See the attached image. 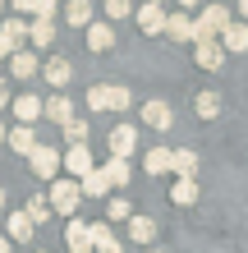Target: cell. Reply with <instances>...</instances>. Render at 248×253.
<instances>
[{"instance_id":"cell-1","label":"cell","mask_w":248,"mask_h":253,"mask_svg":"<svg viewBox=\"0 0 248 253\" xmlns=\"http://www.w3.org/2000/svg\"><path fill=\"white\" fill-rule=\"evenodd\" d=\"M78 180H51V193H46V203H51V212H60V216H74V207H78Z\"/></svg>"},{"instance_id":"cell-2","label":"cell","mask_w":248,"mask_h":253,"mask_svg":"<svg viewBox=\"0 0 248 253\" xmlns=\"http://www.w3.org/2000/svg\"><path fill=\"white\" fill-rule=\"evenodd\" d=\"M33 170L41 175V180H55V175H60V147L37 143V147H33Z\"/></svg>"},{"instance_id":"cell-3","label":"cell","mask_w":248,"mask_h":253,"mask_svg":"<svg viewBox=\"0 0 248 253\" xmlns=\"http://www.w3.org/2000/svg\"><path fill=\"white\" fill-rule=\"evenodd\" d=\"M134 147H138V129L134 125H115L110 129V157H134Z\"/></svg>"},{"instance_id":"cell-4","label":"cell","mask_w":248,"mask_h":253,"mask_svg":"<svg viewBox=\"0 0 248 253\" xmlns=\"http://www.w3.org/2000/svg\"><path fill=\"white\" fill-rule=\"evenodd\" d=\"M193 55H198L202 69H221L225 65V46L221 42H193Z\"/></svg>"},{"instance_id":"cell-5","label":"cell","mask_w":248,"mask_h":253,"mask_svg":"<svg viewBox=\"0 0 248 253\" xmlns=\"http://www.w3.org/2000/svg\"><path fill=\"white\" fill-rule=\"evenodd\" d=\"M5 143H9L19 157H33V147H37V133H33V125H14V129L5 133Z\"/></svg>"},{"instance_id":"cell-6","label":"cell","mask_w":248,"mask_h":253,"mask_svg":"<svg viewBox=\"0 0 248 253\" xmlns=\"http://www.w3.org/2000/svg\"><path fill=\"white\" fill-rule=\"evenodd\" d=\"M60 161L69 166V175H78V180H83V175H92V170H97V166H92V157H87V147H83V143H74V147H69V152H65Z\"/></svg>"},{"instance_id":"cell-7","label":"cell","mask_w":248,"mask_h":253,"mask_svg":"<svg viewBox=\"0 0 248 253\" xmlns=\"http://www.w3.org/2000/svg\"><path fill=\"white\" fill-rule=\"evenodd\" d=\"M138 28H142V33H166V9L152 5V0L138 5Z\"/></svg>"},{"instance_id":"cell-8","label":"cell","mask_w":248,"mask_h":253,"mask_svg":"<svg viewBox=\"0 0 248 253\" xmlns=\"http://www.w3.org/2000/svg\"><path fill=\"white\" fill-rule=\"evenodd\" d=\"M83 33H87V51H110V46H115L110 23H97V19H92V23L83 28Z\"/></svg>"},{"instance_id":"cell-9","label":"cell","mask_w":248,"mask_h":253,"mask_svg":"<svg viewBox=\"0 0 248 253\" xmlns=\"http://www.w3.org/2000/svg\"><path fill=\"white\" fill-rule=\"evenodd\" d=\"M170 170L179 175V180H193V175H198V152H193V147H179V152H170Z\"/></svg>"},{"instance_id":"cell-10","label":"cell","mask_w":248,"mask_h":253,"mask_svg":"<svg viewBox=\"0 0 248 253\" xmlns=\"http://www.w3.org/2000/svg\"><path fill=\"white\" fill-rule=\"evenodd\" d=\"M65 19L74 23V28H87V23L97 19V5H92V0H65Z\"/></svg>"},{"instance_id":"cell-11","label":"cell","mask_w":248,"mask_h":253,"mask_svg":"<svg viewBox=\"0 0 248 253\" xmlns=\"http://www.w3.org/2000/svg\"><path fill=\"white\" fill-rule=\"evenodd\" d=\"M5 226H9V240L28 244V240H33V230H37V221L28 216V212H9V221H5Z\"/></svg>"},{"instance_id":"cell-12","label":"cell","mask_w":248,"mask_h":253,"mask_svg":"<svg viewBox=\"0 0 248 253\" xmlns=\"http://www.w3.org/2000/svg\"><path fill=\"white\" fill-rule=\"evenodd\" d=\"M166 37L170 42H193V19L188 14H166Z\"/></svg>"},{"instance_id":"cell-13","label":"cell","mask_w":248,"mask_h":253,"mask_svg":"<svg viewBox=\"0 0 248 253\" xmlns=\"http://www.w3.org/2000/svg\"><path fill=\"white\" fill-rule=\"evenodd\" d=\"M9 106H14V115H19V125H33L37 115H41V101H37L33 92H19V97L9 101Z\"/></svg>"},{"instance_id":"cell-14","label":"cell","mask_w":248,"mask_h":253,"mask_svg":"<svg viewBox=\"0 0 248 253\" xmlns=\"http://www.w3.org/2000/svg\"><path fill=\"white\" fill-rule=\"evenodd\" d=\"M170 120H175V115H170L166 101H147V106H142V125H147V129H170Z\"/></svg>"},{"instance_id":"cell-15","label":"cell","mask_w":248,"mask_h":253,"mask_svg":"<svg viewBox=\"0 0 248 253\" xmlns=\"http://www.w3.org/2000/svg\"><path fill=\"white\" fill-rule=\"evenodd\" d=\"M97 170L106 175V184H110V189H124V184H129V161H124V157H110L106 166H97Z\"/></svg>"},{"instance_id":"cell-16","label":"cell","mask_w":248,"mask_h":253,"mask_svg":"<svg viewBox=\"0 0 248 253\" xmlns=\"http://www.w3.org/2000/svg\"><path fill=\"white\" fill-rule=\"evenodd\" d=\"M41 74H46V83H51V87H65L69 79H74V65L60 55V60H46V65H41Z\"/></svg>"},{"instance_id":"cell-17","label":"cell","mask_w":248,"mask_h":253,"mask_svg":"<svg viewBox=\"0 0 248 253\" xmlns=\"http://www.w3.org/2000/svg\"><path fill=\"white\" fill-rule=\"evenodd\" d=\"M41 115L55 125H69L74 120V106H69V97H51V101H41Z\"/></svg>"},{"instance_id":"cell-18","label":"cell","mask_w":248,"mask_h":253,"mask_svg":"<svg viewBox=\"0 0 248 253\" xmlns=\"http://www.w3.org/2000/svg\"><path fill=\"white\" fill-rule=\"evenodd\" d=\"M65 240H69V249H92V221H69Z\"/></svg>"},{"instance_id":"cell-19","label":"cell","mask_w":248,"mask_h":253,"mask_svg":"<svg viewBox=\"0 0 248 253\" xmlns=\"http://www.w3.org/2000/svg\"><path fill=\"white\" fill-rule=\"evenodd\" d=\"M37 69H41V65H37L33 51H14V55H9V74H14V79H33Z\"/></svg>"},{"instance_id":"cell-20","label":"cell","mask_w":248,"mask_h":253,"mask_svg":"<svg viewBox=\"0 0 248 253\" xmlns=\"http://www.w3.org/2000/svg\"><path fill=\"white\" fill-rule=\"evenodd\" d=\"M216 42H221L225 51H248V23H230Z\"/></svg>"},{"instance_id":"cell-21","label":"cell","mask_w":248,"mask_h":253,"mask_svg":"<svg viewBox=\"0 0 248 253\" xmlns=\"http://www.w3.org/2000/svg\"><path fill=\"white\" fill-rule=\"evenodd\" d=\"M129 235H134V244H152L156 240V221L152 216H129Z\"/></svg>"},{"instance_id":"cell-22","label":"cell","mask_w":248,"mask_h":253,"mask_svg":"<svg viewBox=\"0 0 248 253\" xmlns=\"http://www.w3.org/2000/svg\"><path fill=\"white\" fill-rule=\"evenodd\" d=\"M0 37H5L14 51H23V42H28V23H23V19H5V23H0Z\"/></svg>"},{"instance_id":"cell-23","label":"cell","mask_w":248,"mask_h":253,"mask_svg":"<svg viewBox=\"0 0 248 253\" xmlns=\"http://www.w3.org/2000/svg\"><path fill=\"white\" fill-rule=\"evenodd\" d=\"M28 42L51 46V42H55V19H33V23H28Z\"/></svg>"},{"instance_id":"cell-24","label":"cell","mask_w":248,"mask_h":253,"mask_svg":"<svg viewBox=\"0 0 248 253\" xmlns=\"http://www.w3.org/2000/svg\"><path fill=\"white\" fill-rule=\"evenodd\" d=\"M78 193H83V198H101V193H110V184H106V175H101V170H92V175H83V180H78Z\"/></svg>"},{"instance_id":"cell-25","label":"cell","mask_w":248,"mask_h":253,"mask_svg":"<svg viewBox=\"0 0 248 253\" xmlns=\"http://www.w3.org/2000/svg\"><path fill=\"white\" fill-rule=\"evenodd\" d=\"M92 253H120V240L106 226H97V221H92Z\"/></svg>"},{"instance_id":"cell-26","label":"cell","mask_w":248,"mask_h":253,"mask_svg":"<svg viewBox=\"0 0 248 253\" xmlns=\"http://www.w3.org/2000/svg\"><path fill=\"white\" fill-rule=\"evenodd\" d=\"M142 166H147V175H166L170 170V147H152V152L142 157Z\"/></svg>"},{"instance_id":"cell-27","label":"cell","mask_w":248,"mask_h":253,"mask_svg":"<svg viewBox=\"0 0 248 253\" xmlns=\"http://www.w3.org/2000/svg\"><path fill=\"white\" fill-rule=\"evenodd\" d=\"M193 106H198V115H202V120H216V115H221V97H216V92H198V101H193Z\"/></svg>"},{"instance_id":"cell-28","label":"cell","mask_w":248,"mask_h":253,"mask_svg":"<svg viewBox=\"0 0 248 253\" xmlns=\"http://www.w3.org/2000/svg\"><path fill=\"white\" fill-rule=\"evenodd\" d=\"M170 198L179 203V207H188V203H198V184H193V180H175V189H170Z\"/></svg>"},{"instance_id":"cell-29","label":"cell","mask_w":248,"mask_h":253,"mask_svg":"<svg viewBox=\"0 0 248 253\" xmlns=\"http://www.w3.org/2000/svg\"><path fill=\"white\" fill-rule=\"evenodd\" d=\"M87 111H92V115L110 111V87H87Z\"/></svg>"},{"instance_id":"cell-30","label":"cell","mask_w":248,"mask_h":253,"mask_svg":"<svg viewBox=\"0 0 248 253\" xmlns=\"http://www.w3.org/2000/svg\"><path fill=\"white\" fill-rule=\"evenodd\" d=\"M23 212L33 216V221H46V216H51V203L41 198V193H33V198H28V207H23Z\"/></svg>"},{"instance_id":"cell-31","label":"cell","mask_w":248,"mask_h":253,"mask_svg":"<svg viewBox=\"0 0 248 253\" xmlns=\"http://www.w3.org/2000/svg\"><path fill=\"white\" fill-rule=\"evenodd\" d=\"M65 138H69V147H74V143H83V138H87V120H78V115H74V120L65 125Z\"/></svg>"},{"instance_id":"cell-32","label":"cell","mask_w":248,"mask_h":253,"mask_svg":"<svg viewBox=\"0 0 248 253\" xmlns=\"http://www.w3.org/2000/svg\"><path fill=\"white\" fill-rule=\"evenodd\" d=\"M106 216H110V221H129V216H134V207H129L124 198H110V207H106Z\"/></svg>"},{"instance_id":"cell-33","label":"cell","mask_w":248,"mask_h":253,"mask_svg":"<svg viewBox=\"0 0 248 253\" xmlns=\"http://www.w3.org/2000/svg\"><path fill=\"white\" fill-rule=\"evenodd\" d=\"M106 14L110 19H129L134 14V0H106Z\"/></svg>"},{"instance_id":"cell-34","label":"cell","mask_w":248,"mask_h":253,"mask_svg":"<svg viewBox=\"0 0 248 253\" xmlns=\"http://www.w3.org/2000/svg\"><path fill=\"white\" fill-rule=\"evenodd\" d=\"M129 106H134L129 87H110V111H129Z\"/></svg>"},{"instance_id":"cell-35","label":"cell","mask_w":248,"mask_h":253,"mask_svg":"<svg viewBox=\"0 0 248 253\" xmlns=\"http://www.w3.org/2000/svg\"><path fill=\"white\" fill-rule=\"evenodd\" d=\"M9 55H14V46H9L5 37H0V60H9Z\"/></svg>"},{"instance_id":"cell-36","label":"cell","mask_w":248,"mask_h":253,"mask_svg":"<svg viewBox=\"0 0 248 253\" xmlns=\"http://www.w3.org/2000/svg\"><path fill=\"white\" fill-rule=\"evenodd\" d=\"M0 106H9V87H5V79H0Z\"/></svg>"},{"instance_id":"cell-37","label":"cell","mask_w":248,"mask_h":253,"mask_svg":"<svg viewBox=\"0 0 248 253\" xmlns=\"http://www.w3.org/2000/svg\"><path fill=\"white\" fill-rule=\"evenodd\" d=\"M0 253H9V240H5V235H0Z\"/></svg>"},{"instance_id":"cell-38","label":"cell","mask_w":248,"mask_h":253,"mask_svg":"<svg viewBox=\"0 0 248 253\" xmlns=\"http://www.w3.org/2000/svg\"><path fill=\"white\" fill-rule=\"evenodd\" d=\"M239 9H244V23H248V0H239Z\"/></svg>"},{"instance_id":"cell-39","label":"cell","mask_w":248,"mask_h":253,"mask_svg":"<svg viewBox=\"0 0 248 253\" xmlns=\"http://www.w3.org/2000/svg\"><path fill=\"white\" fill-rule=\"evenodd\" d=\"M179 5H184V9H193V5H198V0H179Z\"/></svg>"},{"instance_id":"cell-40","label":"cell","mask_w":248,"mask_h":253,"mask_svg":"<svg viewBox=\"0 0 248 253\" xmlns=\"http://www.w3.org/2000/svg\"><path fill=\"white\" fill-rule=\"evenodd\" d=\"M5 133H9V129H5V125H0V143H5Z\"/></svg>"},{"instance_id":"cell-41","label":"cell","mask_w":248,"mask_h":253,"mask_svg":"<svg viewBox=\"0 0 248 253\" xmlns=\"http://www.w3.org/2000/svg\"><path fill=\"white\" fill-rule=\"evenodd\" d=\"M0 207H5V189H0Z\"/></svg>"},{"instance_id":"cell-42","label":"cell","mask_w":248,"mask_h":253,"mask_svg":"<svg viewBox=\"0 0 248 253\" xmlns=\"http://www.w3.org/2000/svg\"><path fill=\"white\" fill-rule=\"evenodd\" d=\"M74 253H92V249H74Z\"/></svg>"},{"instance_id":"cell-43","label":"cell","mask_w":248,"mask_h":253,"mask_svg":"<svg viewBox=\"0 0 248 253\" xmlns=\"http://www.w3.org/2000/svg\"><path fill=\"white\" fill-rule=\"evenodd\" d=\"M152 5H166V0H152Z\"/></svg>"},{"instance_id":"cell-44","label":"cell","mask_w":248,"mask_h":253,"mask_svg":"<svg viewBox=\"0 0 248 253\" xmlns=\"http://www.w3.org/2000/svg\"><path fill=\"white\" fill-rule=\"evenodd\" d=\"M0 14H5V0H0Z\"/></svg>"},{"instance_id":"cell-45","label":"cell","mask_w":248,"mask_h":253,"mask_svg":"<svg viewBox=\"0 0 248 253\" xmlns=\"http://www.w3.org/2000/svg\"><path fill=\"white\" fill-rule=\"evenodd\" d=\"M152 253H161V249H152Z\"/></svg>"}]
</instances>
